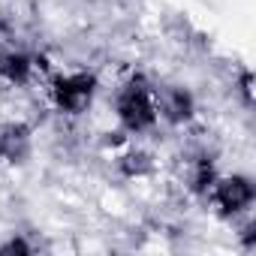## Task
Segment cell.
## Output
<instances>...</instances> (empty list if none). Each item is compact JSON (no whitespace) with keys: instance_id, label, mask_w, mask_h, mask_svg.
<instances>
[{"instance_id":"cell-1","label":"cell","mask_w":256,"mask_h":256,"mask_svg":"<svg viewBox=\"0 0 256 256\" xmlns=\"http://www.w3.org/2000/svg\"><path fill=\"white\" fill-rule=\"evenodd\" d=\"M114 118L126 136H142L157 126V106H154V84L136 72L114 94Z\"/></svg>"},{"instance_id":"cell-2","label":"cell","mask_w":256,"mask_h":256,"mask_svg":"<svg viewBox=\"0 0 256 256\" xmlns=\"http://www.w3.org/2000/svg\"><path fill=\"white\" fill-rule=\"evenodd\" d=\"M96 94V76L88 70L58 72L48 84V96L60 114H84Z\"/></svg>"},{"instance_id":"cell-3","label":"cell","mask_w":256,"mask_h":256,"mask_svg":"<svg viewBox=\"0 0 256 256\" xmlns=\"http://www.w3.org/2000/svg\"><path fill=\"white\" fill-rule=\"evenodd\" d=\"M208 199L217 205V211L223 217H238V214L250 211V205H253V181L244 175H226V178L217 175V181L208 190Z\"/></svg>"},{"instance_id":"cell-4","label":"cell","mask_w":256,"mask_h":256,"mask_svg":"<svg viewBox=\"0 0 256 256\" xmlns=\"http://www.w3.org/2000/svg\"><path fill=\"white\" fill-rule=\"evenodd\" d=\"M154 106L157 118H163L172 126H184L196 112L193 94L181 84H154Z\"/></svg>"},{"instance_id":"cell-5","label":"cell","mask_w":256,"mask_h":256,"mask_svg":"<svg viewBox=\"0 0 256 256\" xmlns=\"http://www.w3.org/2000/svg\"><path fill=\"white\" fill-rule=\"evenodd\" d=\"M34 148V130L24 120H6L0 124V166H18L30 157Z\"/></svg>"},{"instance_id":"cell-6","label":"cell","mask_w":256,"mask_h":256,"mask_svg":"<svg viewBox=\"0 0 256 256\" xmlns=\"http://www.w3.org/2000/svg\"><path fill=\"white\" fill-rule=\"evenodd\" d=\"M40 70V60L22 48H4L0 52V82L10 88H24L34 82Z\"/></svg>"},{"instance_id":"cell-7","label":"cell","mask_w":256,"mask_h":256,"mask_svg":"<svg viewBox=\"0 0 256 256\" xmlns=\"http://www.w3.org/2000/svg\"><path fill=\"white\" fill-rule=\"evenodd\" d=\"M118 172H120L124 178H130V181L148 178V175L154 172V157L145 154V151H139V148H126V151L118 157Z\"/></svg>"}]
</instances>
